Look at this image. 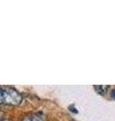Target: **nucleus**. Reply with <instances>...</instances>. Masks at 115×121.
<instances>
[{
  "instance_id": "1",
  "label": "nucleus",
  "mask_w": 115,
  "mask_h": 121,
  "mask_svg": "<svg viewBox=\"0 0 115 121\" xmlns=\"http://www.w3.org/2000/svg\"><path fill=\"white\" fill-rule=\"evenodd\" d=\"M22 95L17 90L11 87L0 86V104L16 106L22 102Z\"/></svg>"
},
{
  "instance_id": "2",
  "label": "nucleus",
  "mask_w": 115,
  "mask_h": 121,
  "mask_svg": "<svg viewBox=\"0 0 115 121\" xmlns=\"http://www.w3.org/2000/svg\"><path fill=\"white\" fill-rule=\"evenodd\" d=\"M21 121H47V118L43 112H34L24 116Z\"/></svg>"
},
{
  "instance_id": "3",
  "label": "nucleus",
  "mask_w": 115,
  "mask_h": 121,
  "mask_svg": "<svg viewBox=\"0 0 115 121\" xmlns=\"http://www.w3.org/2000/svg\"><path fill=\"white\" fill-rule=\"evenodd\" d=\"M107 89H108V87H103V86H96L95 87V90H97L99 94H104Z\"/></svg>"
},
{
  "instance_id": "4",
  "label": "nucleus",
  "mask_w": 115,
  "mask_h": 121,
  "mask_svg": "<svg viewBox=\"0 0 115 121\" xmlns=\"http://www.w3.org/2000/svg\"><path fill=\"white\" fill-rule=\"evenodd\" d=\"M111 97L115 99V89H113L112 91H111Z\"/></svg>"
},
{
  "instance_id": "5",
  "label": "nucleus",
  "mask_w": 115,
  "mask_h": 121,
  "mask_svg": "<svg viewBox=\"0 0 115 121\" xmlns=\"http://www.w3.org/2000/svg\"><path fill=\"white\" fill-rule=\"evenodd\" d=\"M0 121H10V120H8V119H0Z\"/></svg>"
},
{
  "instance_id": "6",
  "label": "nucleus",
  "mask_w": 115,
  "mask_h": 121,
  "mask_svg": "<svg viewBox=\"0 0 115 121\" xmlns=\"http://www.w3.org/2000/svg\"><path fill=\"white\" fill-rule=\"evenodd\" d=\"M1 115H2V112H1V111H0V117H1Z\"/></svg>"
},
{
  "instance_id": "7",
  "label": "nucleus",
  "mask_w": 115,
  "mask_h": 121,
  "mask_svg": "<svg viewBox=\"0 0 115 121\" xmlns=\"http://www.w3.org/2000/svg\"><path fill=\"white\" fill-rule=\"evenodd\" d=\"M72 121H75V120H72Z\"/></svg>"
}]
</instances>
